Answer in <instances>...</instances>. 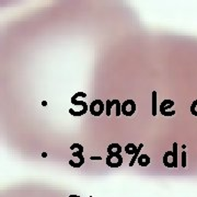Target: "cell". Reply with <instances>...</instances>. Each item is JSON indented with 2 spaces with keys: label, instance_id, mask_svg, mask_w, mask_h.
<instances>
[{
  "label": "cell",
  "instance_id": "1",
  "mask_svg": "<svg viewBox=\"0 0 197 197\" xmlns=\"http://www.w3.org/2000/svg\"><path fill=\"white\" fill-rule=\"evenodd\" d=\"M173 150L167 151L163 155V164L167 168H177V143H173Z\"/></svg>",
  "mask_w": 197,
  "mask_h": 197
},
{
  "label": "cell",
  "instance_id": "2",
  "mask_svg": "<svg viewBox=\"0 0 197 197\" xmlns=\"http://www.w3.org/2000/svg\"><path fill=\"white\" fill-rule=\"evenodd\" d=\"M136 112V103L134 102V100H126L125 102L122 103V113L125 116H131L134 115Z\"/></svg>",
  "mask_w": 197,
  "mask_h": 197
},
{
  "label": "cell",
  "instance_id": "3",
  "mask_svg": "<svg viewBox=\"0 0 197 197\" xmlns=\"http://www.w3.org/2000/svg\"><path fill=\"white\" fill-rule=\"evenodd\" d=\"M89 111L93 116H100V115L105 111V104H104L101 100H94V101L90 104Z\"/></svg>",
  "mask_w": 197,
  "mask_h": 197
},
{
  "label": "cell",
  "instance_id": "4",
  "mask_svg": "<svg viewBox=\"0 0 197 197\" xmlns=\"http://www.w3.org/2000/svg\"><path fill=\"white\" fill-rule=\"evenodd\" d=\"M174 101L172 100H164L161 104H160V113H161L163 116H173L175 115V111H168L169 108L173 107L174 106Z\"/></svg>",
  "mask_w": 197,
  "mask_h": 197
},
{
  "label": "cell",
  "instance_id": "5",
  "mask_svg": "<svg viewBox=\"0 0 197 197\" xmlns=\"http://www.w3.org/2000/svg\"><path fill=\"white\" fill-rule=\"evenodd\" d=\"M105 162L110 168H120L123 164V157L120 155H108Z\"/></svg>",
  "mask_w": 197,
  "mask_h": 197
},
{
  "label": "cell",
  "instance_id": "6",
  "mask_svg": "<svg viewBox=\"0 0 197 197\" xmlns=\"http://www.w3.org/2000/svg\"><path fill=\"white\" fill-rule=\"evenodd\" d=\"M72 157L73 158H77V161H75L73 159L69 160V164H70V167H72V168H80L82 164L85 163V158H83V155H82L81 151L78 150V151H75V152H72Z\"/></svg>",
  "mask_w": 197,
  "mask_h": 197
},
{
  "label": "cell",
  "instance_id": "7",
  "mask_svg": "<svg viewBox=\"0 0 197 197\" xmlns=\"http://www.w3.org/2000/svg\"><path fill=\"white\" fill-rule=\"evenodd\" d=\"M87 98V94L85 93V92H77V93L75 94V95L71 98L70 102L72 104H75V105H79V106H82V107H87V108H90V106H88V103H85V102L83 101H79L78 100V98Z\"/></svg>",
  "mask_w": 197,
  "mask_h": 197
},
{
  "label": "cell",
  "instance_id": "8",
  "mask_svg": "<svg viewBox=\"0 0 197 197\" xmlns=\"http://www.w3.org/2000/svg\"><path fill=\"white\" fill-rule=\"evenodd\" d=\"M123 148L120 147V143H111L110 146L107 147V153L108 155H120V152H122Z\"/></svg>",
  "mask_w": 197,
  "mask_h": 197
},
{
  "label": "cell",
  "instance_id": "9",
  "mask_svg": "<svg viewBox=\"0 0 197 197\" xmlns=\"http://www.w3.org/2000/svg\"><path fill=\"white\" fill-rule=\"evenodd\" d=\"M137 162H138V164L140 167H147V165L150 164V158L147 155H140L138 160H137Z\"/></svg>",
  "mask_w": 197,
  "mask_h": 197
},
{
  "label": "cell",
  "instance_id": "10",
  "mask_svg": "<svg viewBox=\"0 0 197 197\" xmlns=\"http://www.w3.org/2000/svg\"><path fill=\"white\" fill-rule=\"evenodd\" d=\"M158 112V92L152 91V115L155 116Z\"/></svg>",
  "mask_w": 197,
  "mask_h": 197
},
{
  "label": "cell",
  "instance_id": "11",
  "mask_svg": "<svg viewBox=\"0 0 197 197\" xmlns=\"http://www.w3.org/2000/svg\"><path fill=\"white\" fill-rule=\"evenodd\" d=\"M137 149H138V147H136L133 142H129L127 143L126 147H125V152L129 155H134L135 153H136Z\"/></svg>",
  "mask_w": 197,
  "mask_h": 197
},
{
  "label": "cell",
  "instance_id": "12",
  "mask_svg": "<svg viewBox=\"0 0 197 197\" xmlns=\"http://www.w3.org/2000/svg\"><path fill=\"white\" fill-rule=\"evenodd\" d=\"M112 105L113 107H115V114L116 116H120L122 114V103L120 102V100H112Z\"/></svg>",
  "mask_w": 197,
  "mask_h": 197
},
{
  "label": "cell",
  "instance_id": "13",
  "mask_svg": "<svg viewBox=\"0 0 197 197\" xmlns=\"http://www.w3.org/2000/svg\"><path fill=\"white\" fill-rule=\"evenodd\" d=\"M142 147H143V143H140V145L138 146V149H137L136 153L133 155V158H131V160H130V162H129V167H133V165L135 164V162L138 160L139 155H140V150L142 149Z\"/></svg>",
  "mask_w": 197,
  "mask_h": 197
},
{
  "label": "cell",
  "instance_id": "14",
  "mask_svg": "<svg viewBox=\"0 0 197 197\" xmlns=\"http://www.w3.org/2000/svg\"><path fill=\"white\" fill-rule=\"evenodd\" d=\"M113 105H112V101L111 100H106L105 102V113L106 116H111V110H112Z\"/></svg>",
  "mask_w": 197,
  "mask_h": 197
},
{
  "label": "cell",
  "instance_id": "15",
  "mask_svg": "<svg viewBox=\"0 0 197 197\" xmlns=\"http://www.w3.org/2000/svg\"><path fill=\"white\" fill-rule=\"evenodd\" d=\"M190 113H192L194 116H197V100L193 101L192 105H190Z\"/></svg>",
  "mask_w": 197,
  "mask_h": 197
},
{
  "label": "cell",
  "instance_id": "16",
  "mask_svg": "<svg viewBox=\"0 0 197 197\" xmlns=\"http://www.w3.org/2000/svg\"><path fill=\"white\" fill-rule=\"evenodd\" d=\"M186 152H185V150H183V152H182V155H181V160H182V167L183 168H185L187 164H186Z\"/></svg>",
  "mask_w": 197,
  "mask_h": 197
},
{
  "label": "cell",
  "instance_id": "17",
  "mask_svg": "<svg viewBox=\"0 0 197 197\" xmlns=\"http://www.w3.org/2000/svg\"><path fill=\"white\" fill-rule=\"evenodd\" d=\"M70 149H71V150H73V149H78V150L81 151V152L83 153V147H82L80 143H72V145H71V147H70Z\"/></svg>",
  "mask_w": 197,
  "mask_h": 197
},
{
  "label": "cell",
  "instance_id": "18",
  "mask_svg": "<svg viewBox=\"0 0 197 197\" xmlns=\"http://www.w3.org/2000/svg\"><path fill=\"white\" fill-rule=\"evenodd\" d=\"M90 159H91L92 161H94V160H98V161H100V160H102V157H90Z\"/></svg>",
  "mask_w": 197,
  "mask_h": 197
},
{
  "label": "cell",
  "instance_id": "19",
  "mask_svg": "<svg viewBox=\"0 0 197 197\" xmlns=\"http://www.w3.org/2000/svg\"><path fill=\"white\" fill-rule=\"evenodd\" d=\"M42 157H43V158H46V157H47V153H46V152H43V153H42Z\"/></svg>",
  "mask_w": 197,
  "mask_h": 197
},
{
  "label": "cell",
  "instance_id": "20",
  "mask_svg": "<svg viewBox=\"0 0 197 197\" xmlns=\"http://www.w3.org/2000/svg\"><path fill=\"white\" fill-rule=\"evenodd\" d=\"M42 105H43V106H46V105H47V102L43 101V102H42Z\"/></svg>",
  "mask_w": 197,
  "mask_h": 197
},
{
  "label": "cell",
  "instance_id": "21",
  "mask_svg": "<svg viewBox=\"0 0 197 197\" xmlns=\"http://www.w3.org/2000/svg\"><path fill=\"white\" fill-rule=\"evenodd\" d=\"M69 197H80V196H78V195H70Z\"/></svg>",
  "mask_w": 197,
  "mask_h": 197
}]
</instances>
